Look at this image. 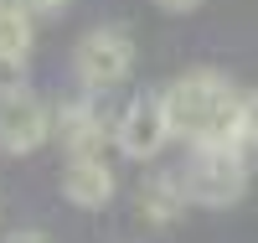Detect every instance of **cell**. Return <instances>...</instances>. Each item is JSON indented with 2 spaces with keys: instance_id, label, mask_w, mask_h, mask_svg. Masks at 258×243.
I'll return each mask as SVG.
<instances>
[{
  "instance_id": "obj_1",
  "label": "cell",
  "mask_w": 258,
  "mask_h": 243,
  "mask_svg": "<svg viewBox=\"0 0 258 243\" xmlns=\"http://www.w3.org/2000/svg\"><path fill=\"white\" fill-rule=\"evenodd\" d=\"M170 135L191 140L197 150H248L243 145V93L232 88V78L212 68H191L170 88H160Z\"/></svg>"
},
{
  "instance_id": "obj_8",
  "label": "cell",
  "mask_w": 258,
  "mask_h": 243,
  "mask_svg": "<svg viewBox=\"0 0 258 243\" xmlns=\"http://www.w3.org/2000/svg\"><path fill=\"white\" fill-rule=\"evenodd\" d=\"M186 212V191H181V176H155V181L140 186V217L155 228H170L176 217Z\"/></svg>"
},
{
  "instance_id": "obj_4",
  "label": "cell",
  "mask_w": 258,
  "mask_h": 243,
  "mask_svg": "<svg viewBox=\"0 0 258 243\" xmlns=\"http://www.w3.org/2000/svg\"><path fill=\"white\" fill-rule=\"evenodd\" d=\"M52 129H57V109L47 99H36L31 88L0 99V150H6V156H31V150H41L52 140Z\"/></svg>"
},
{
  "instance_id": "obj_13",
  "label": "cell",
  "mask_w": 258,
  "mask_h": 243,
  "mask_svg": "<svg viewBox=\"0 0 258 243\" xmlns=\"http://www.w3.org/2000/svg\"><path fill=\"white\" fill-rule=\"evenodd\" d=\"M155 6H160V11H170V16H186V11H197L202 0H155Z\"/></svg>"
},
{
  "instance_id": "obj_5",
  "label": "cell",
  "mask_w": 258,
  "mask_h": 243,
  "mask_svg": "<svg viewBox=\"0 0 258 243\" xmlns=\"http://www.w3.org/2000/svg\"><path fill=\"white\" fill-rule=\"evenodd\" d=\"M165 140H170V119H165L160 93L135 99V104L119 114V124H114V145L124 150V156H135V161L160 156V145H165Z\"/></svg>"
},
{
  "instance_id": "obj_6",
  "label": "cell",
  "mask_w": 258,
  "mask_h": 243,
  "mask_svg": "<svg viewBox=\"0 0 258 243\" xmlns=\"http://www.w3.org/2000/svg\"><path fill=\"white\" fill-rule=\"evenodd\" d=\"M52 140L68 150V161H103L109 124H103V114H98L93 99H78V104H62V109H57V129H52Z\"/></svg>"
},
{
  "instance_id": "obj_10",
  "label": "cell",
  "mask_w": 258,
  "mask_h": 243,
  "mask_svg": "<svg viewBox=\"0 0 258 243\" xmlns=\"http://www.w3.org/2000/svg\"><path fill=\"white\" fill-rule=\"evenodd\" d=\"M6 93H26V62L21 57H0V99Z\"/></svg>"
},
{
  "instance_id": "obj_7",
  "label": "cell",
  "mask_w": 258,
  "mask_h": 243,
  "mask_svg": "<svg viewBox=\"0 0 258 243\" xmlns=\"http://www.w3.org/2000/svg\"><path fill=\"white\" fill-rule=\"evenodd\" d=\"M62 197L83 212H98L114 202V171L103 161H68L62 166Z\"/></svg>"
},
{
  "instance_id": "obj_9",
  "label": "cell",
  "mask_w": 258,
  "mask_h": 243,
  "mask_svg": "<svg viewBox=\"0 0 258 243\" xmlns=\"http://www.w3.org/2000/svg\"><path fill=\"white\" fill-rule=\"evenodd\" d=\"M0 57H31V16L21 0H0Z\"/></svg>"
},
{
  "instance_id": "obj_12",
  "label": "cell",
  "mask_w": 258,
  "mask_h": 243,
  "mask_svg": "<svg viewBox=\"0 0 258 243\" xmlns=\"http://www.w3.org/2000/svg\"><path fill=\"white\" fill-rule=\"evenodd\" d=\"M68 6H73V0H21V11H26V16H62Z\"/></svg>"
},
{
  "instance_id": "obj_11",
  "label": "cell",
  "mask_w": 258,
  "mask_h": 243,
  "mask_svg": "<svg viewBox=\"0 0 258 243\" xmlns=\"http://www.w3.org/2000/svg\"><path fill=\"white\" fill-rule=\"evenodd\" d=\"M243 145L258 150V88L243 93Z\"/></svg>"
},
{
  "instance_id": "obj_2",
  "label": "cell",
  "mask_w": 258,
  "mask_h": 243,
  "mask_svg": "<svg viewBox=\"0 0 258 243\" xmlns=\"http://www.w3.org/2000/svg\"><path fill=\"white\" fill-rule=\"evenodd\" d=\"M73 73L88 93H109L135 73V41L124 26H93L73 47Z\"/></svg>"
},
{
  "instance_id": "obj_14",
  "label": "cell",
  "mask_w": 258,
  "mask_h": 243,
  "mask_svg": "<svg viewBox=\"0 0 258 243\" xmlns=\"http://www.w3.org/2000/svg\"><path fill=\"white\" fill-rule=\"evenodd\" d=\"M6 243H47V233H16V238H6Z\"/></svg>"
},
{
  "instance_id": "obj_3",
  "label": "cell",
  "mask_w": 258,
  "mask_h": 243,
  "mask_svg": "<svg viewBox=\"0 0 258 243\" xmlns=\"http://www.w3.org/2000/svg\"><path fill=\"white\" fill-rule=\"evenodd\" d=\"M248 150H197V161L181 176V191L197 207H232L248 191Z\"/></svg>"
}]
</instances>
